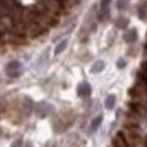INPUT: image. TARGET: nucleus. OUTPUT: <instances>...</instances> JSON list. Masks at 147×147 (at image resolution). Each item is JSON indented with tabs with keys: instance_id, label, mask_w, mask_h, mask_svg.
<instances>
[{
	"instance_id": "obj_1",
	"label": "nucleus",
	"mask_w": 147,
	"mask_h": 147,
	"mask_svg": "<svg viewBox=\"0 0 147 147\" xmlns=\"http://www.w3.org/2000/svg\"><path fill=\"white\" fill-rule=\"evenodd\" d=\"M7 74L9 77H19L22 73V63L19 61H11L7 63Z\"/></svg>"
},
{
	"instance_id": "obj_2",
	"label": "nucleus",
	"mask_w": 147,
	"mask_h": 147,
	"mask_svg": "<svg viewBox=\"0 0 147 147\" xmlns=\"http://www.w3.org/2000/svg\"><path fill=\"white\" fill-rule=\"evenodd\" d=\"M51 111H53V105H50L49 102L42 101V102H38L35 105V112L38 113L39 117H45V116H47Z\"/></svg>"
},
{
	"instance_id": "obj_3",
	"label": "nucleus",
	"mask_w": 147,
	"mask_h": 147,
	"mask_svg": "<svg viewBox=\"0 0 147 147\" xmlns=\"http://www.w3.org/2000/svg\"><path fill=\"white\" fill-rule=\"evenodd\" d=\"M90 85L88 84V82H81L80 85H78V88H77V92H78V94L80 96H82V97H86V96H89L90 94Z\"/></svg>"
},
{
	"instance_id": "obj_4",
	"label": "nucleus",
	"mask_w": 147,
	"mask_h": 147,
	"mask_svg": "<svg viewBox=\"0 0 147 147\" xmlns=\"http://www.w3.org/2000/svg\"><path fill=\"white\" fill-rule=\"evenodd\" d=\"M136 38H138V34H136V30H129L127 34L124 35V39L125 42H128V43H132V42H135L136 40Z\"/></svg>"
},
{
	"instance_id": "obj_5",
	"label": "nucleus",
	"mask_w": 147,
	"mask_h": 147,
	"mask_svg": "<svg viewBox=\"0 0 147 147\" xmlns=\"http://www.w3.org/2000/svg\"><path fill=\"white\" fill-rule=\"evenodd\" d=\"M115 101H116L115 94H109V96L107 97V100H105V108H107V109H113V107H115Z\"/></svg>"
},
{
	"instance_id": "obj_6",
	"label": "nucleus",
	"mask_w": 147,
	"mask_h": 147,
	"mask_svg": "<svg viewBox=\"0 0 147 147\" xmlns=\"http://www.w3.org/2000/svg\"><path fill=\"white\" fill-rule=\"evenodd\" d=\"M104 67H105V63L102 62V61H97V62L93 63V66L90 67V71H92V73H98V71H101Z\"/></svg>"
},
{
	"instance_id": "obj_7",
	"label": "nucleus",
	"mask_w": 147,
	"mask_h": 147,
	"mask_svg": "<svg viewBox=\"0 0 147 147\" xmlns=\"http://www.w3.org/2000/svg\"><path fill=\"white\" fill-rule=\"evenodd\" d=\"M66 46H67V40H62L61 43H58V45H57L55 50H54V54H55V55H58L59 53H62L63 50L66 49Z\"/></svg>"
},
{
	"instance_id": "obj_8",
	"label": "nucleus",
	"mask_w": 147,
	"mask_h": 147,
	"mask_svg": "<svg viewBox=\"0 0 147 147\" xmlns=\"http://www.w3.org/2000/svg\"><path fill=\"white\" fill-rule=\"evenodd\" d=\"M101 120H102V117L98 116V117H96V119L92 121V125H90V131H92V132H94V131L98 128V125L101 124Z\"/></svg>"
},
{
	"instance_id": "obj_9",
	"label": "nucleus",
	"mask_w": 147,
	"mask_h": 147,
	"mask_svg": "<svg viewBox=\"0 0 147 147\" xmlns=\"http://www.w3.org/2000/svg\"><path fill=\"white\" fill-rule=\"evenodd\" d=\"M127 23H128V20L127 19H117V22H116V26L119 27V28H124V27H127Z\"/></svg>"
},
{
	"instance_id": "obj_10",
	"label": "nucleus",
	"mask_w": 147,
	"mask_h": 147,
	"mask_svg": "<svg viewBox=\"0 0 147 147\" xmlns=\"http://www.w3.org/2000/svg\"><path fill=\"white\" fill-rule=\"evenodd\" d=\"M109 4H111V0H102L101 4H100V9H101V11H105V9H108Z\"/></svg>"
},
{
	"instance_id": "obj_11",
	"label": "nucleus",
	"mask_w": 147,
	"mask_h": 147,
	"mask_svg": "<svg viewBox=\"0 0 147 147\" xmlns=\"http://www.w3.org/2000/svg\"><path fill=\"white\" fill-rule=\"evenodd\" d=\"M125 66V61L124 59H119V61H117V67H119V69H123V67Z\"/></svg>"
},
{
	"instance_id": "obj_12",
	"label": "nucleus",
	"mask_w": 147,
	"mask_h": 147,
	"mask_svg": "<svg viewBox=\"0 0 147 147\" xmlns=\"http://www.w3.org/2000/svg\"><path fill=\"white\" fill-rule=\"evenodd\" d=\"M125 4H127V3H125V0H119V3H117V7H119V8H125Z\"/></svg>"
},
{
	"instance_id": "obj_13",
	"label": "nucleus",
	"mask_w": 147,
	"mask_h": 147,
	"mask_svg": "<svg viewBox=\"0 0 147 147\" xmlns=\"http://www.w3.org/2000/svg\"><path fill=\"white\" fill-rule=\"evenodd\" d=\"M12 147H22L20 146V140H16V142L12 144Z\"/></svg>"
},
{
	"instance_id": "obj_14",
	"label": "nucleus",
	"mask_w": 147,
	"mask_h": 147,
	"mask_svg": "<svg viewBox=\"0 0 147 147\" xmlns=\"http://www.w3.org/2000/svg\"><path fill=\"white\" fill-rule=\"evenodd\" d=\"M143 71L147 73V63H143Z\"/></svg>"
}]
</instances>
